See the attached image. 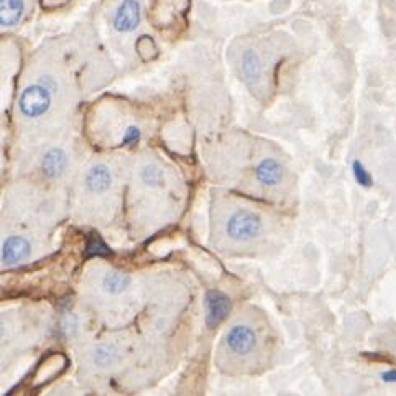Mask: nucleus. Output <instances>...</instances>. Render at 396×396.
Segmentation results:
<instances>
[{
	"label": "nucleus",
	"instance_id": "obj_1",
	"mask_svg": "<svg viewBox=\"0 0 396 396\" xmlns=\"http://www.w3.org/2000/svg\"><path fill=\"white\" fill-rule=\"evenodd\" d=\"M225 231H227V236L233 238V240L247 242L262 232V220L253 212L240 209L229 217Z\"/></svg>",
	"mask_w": 396,
	"mask_h": 396
},
{
	"label": "nucleus",
	"instance_id": "obj_2",
	"mask_svg": "<svg viewBox=\"0 0 396 396\" xmlns=\"http://www.w3.org/2000/svg\"><path fill=\"white\" fill-rule=\"evenodd\" d=\"M51 104V91L43 84H33L25 89L20 97V110L25 117L35 118L43 116Z\"/></svg>",
	"mask_w": 396,
	"mask_h": 396
},
{
	"label": "nucleus",
	"instance_id": "obj_3",
	"mask_svg": "<svg viewBox=\"0 0 396 396\" xmlns=\"http://www.w3.org/2000/svg\"><path fill=\"white\" fill-rule=\"evenodd\" d=\"M204 306H206V324L209 327L220 324L231 313V300L219 289H211L206 293Z\"/></svg>",
	"mask_w": 396,
	"mask_h": 396
},
{
	"label": "nucleus",
	"instance_id": "obj_4",
	"mask_svg": "<svg viewBox=\"0 0 396 396\" xmlns=\"http://www.w3.org/2000/svg\"><path fill=\"white\" fill-rule=\"evenodd\" d=\"M142 12H140L138 0H122L117 10L114 12L112 25L117 32L129 33L138 27Z\"/></svg>",
	"mask_w": 396,
	"mask_h": 396
},
{
	"label": "nucleus",
	"instance_id": "obj_5",
	"mask_svg": "<svg viewBox=\"0 0 396 396\" xmlns=\"http://www.w3.org/2000/svg\"><path fill=\"white\" fill-rule=\"evenodd\" d=\"M225 340H227V346L232 352L240 353V355H245V353H250L257 346V334L252 327L238 324L233 326L231 331L225 335Z\"/></svg>",
	"mask_w": 396,
	"mask_h": 396
},
{
	"label": "nucleus",
	"instance_id": "obj_6",
	"mask_svg": "<svg viewBox=\"0 0 396 396\" xmlns=\"http://www.w3.org/2000/svg\"><path fill=\"white\" fill-rule=\"evenodd\" d=\"M30 242L25 240L23 237H8L2 245V262L8 263V265H14L25 260L30 255Z\"/></svg>",
	"mask_w": 396,
	"mask_h": 396
},
{
	"label": "nucleus",
	"instance_id": "obj_7",
	"mask_svg": "<svg viewBox=\"0 0 396 396\" xmlns=\"http://www.w3.org/2000/svg\"><path fill=\"white\" fill-rule=\"evenodd\" d=\"M257 180L265 186H276L283 180V166L273 158H265L255 168Z\"/></svg>",
	"mask_w": 396,
	"mask_h": 396
},
{
	"label": "nucleus",
	"instance_id": "obj_8",
	"mask_svg": "<svg viewBox=\"0 0 396 396\" xmlns=\"http://www.w3.org/2000/svg\"><path fill=\"white\" fill-rule=\"evenodd\" d=\"M67 165V156L61 148H53L45 155L41 161V169L48 178H58L65 173Z\"/></svg>",
	"mask_w": 396,
	"mask_h": 396
},
{
	"label": "nucleus",
	"instance_id": "obj_9",
	"mask_svg": "<svg viewBox=\"0 0 396 396\" xmlns=\"http://www.w3.org/2000/svg\"><path fill=\"white\" fill-rule=\"evenodd\" d=\"M112 183L109 168L105 165H96L89 169L86 176V186L91 193H105Z\"/></svg>",
	"mask_w": 396,
	"mask_h": 396
},
{
	"label": "nucleus",
	"instance_id": "obj_10",
	"mask_svg": "<svg viewBox=\"0 0 396 396\" xmlns=\"http://www.w3.org/2000/svg\"><path fill=\"white\" fill-rule=\"evenodd\" d=\"M0 23L2 27H14L20 22L23 12H25V2L23 0H2L0 2Z\"/></svg>",
	"mask_w": 396,
	"mask_h": 396
},
{
	"label": "nucleus",
	"instance_id": "obj_11",
	"mask_svg": "<svg viewBox=\"0 0 396 396\" xmlns=\"http://www.w3.org/2000/svg\"><path fill=\"white\" fill-rule=\"evenodd\" d=\"M242 71H244L245 78L249 81H253L257 83L262 76V65H260V59L257 56V53L252 50H247L242 56Z\"/></svg>",
	"mask_w": 396,
	"mask_h": 396
},
{
	"label": "nucleus",
	"instance_id": "obj_12",
	"mask_svg": "<svg viewBox=\"0 0 396 396\" xmlns=\"http://www.w3.org/2000/svg\"><path fill=\"white\" fill-rule=\"evenodd\" d=\"M129 284H130L129 276L118 273V271H110V273L105 275L104 278V288L107 289L109 293H112V295L122 293Z\"/></svg>",
	"mask_w": 396,
	"mask_h": 396
},
{
	"label": "nucleus",
	"instance_id": "obj_13",
	"mask_svg": "<svg viewBox=\"0 0 396 396\" xmlns=\"http://www.w3.org/2000/svg\"><path fill=\"white\" fill-rule=\"evenodd\" d=\"M112 250L105 245V242L97 236V233H91L86 245V257H110Z\"/></svg>",
	"mask_w": 396,
	"mask_h": 396
},
{
	"label": "nucleus",
	"instance_id": "obj_14",
	"mask_svg": "<svg viewBox=\"0 0 396 396\" xmlns=\"http://www.w3.org/2000/svg\"><path fill=\"white\" fill-rule=\"evenodd\" d=\"M117 359V351L112 346H99L94 351V364L99 367H109Z\"/></svg>",
	"mask_w": 396,
	"mask_h": 396
},
{
	"label": "nucleus",
	"instance_id": "obj_15",
	"mask_svg": "<svg viewBox=\"0 0 396 396\" xmlns=\"http://www.w3.org/2000/svg\"><path fill=\"white\" fill-rule=\"evenodd\" d=\"M352 173H353V178H355V181L359 183L362 187H372L373 186L372 174L368 173V169L365 168L362 161H359V160L353 161V163H352Z\"/></svg>",
	"mask_w": 396,
	"mask_h": 396
},
{
	"label": "nucleus",
	"instance_id": "obj_16",
	"mask_svg": "<svg viewBox=\"0 0 396 396\" xmlns=\"http://www.w3.org/2000/svg\"><path fill=\"white\" fill-rule=\"evenodd\" d=\"M140 176H142L143 183L155 186V185H158V183L161 181V178H163V173H161V169L156 165H148V166H145V168L142 169Z\"/></svg>",
	"mask_w": 396,
	"mask_h": 396
},
{
	"label": "nucleus",
	"instance_id": "obj_17",
	"mask_svg": "<svg viewBox=\"0 0 396 396\" xmlns=\"http://www.w3.org/2000/svg\"><path fill=\"white\" fill-rule=\"evenodd\" d=\"M140 137H142V134H140V130L137 129V127H129L125 132V135H123V145L137 143Z\"/></svg>",
	"mask_w": 396,
	"mask_h": 396
},
{
	"label": "nucleus",
	"instance_id": "obj_18",
	"mask_svg": "<svg viewBox=\"0 0 396 396\" xmlns=\"http://www.w3.org/2000/svg\"><path fill=\"white\" fill-rule=\"evenodd\" d=\"M382 380L385 383H396V370H388V372H383Z\"/></svg>",
	"mask_w": 396,
	"mask_h": 396
}]
</instances>
